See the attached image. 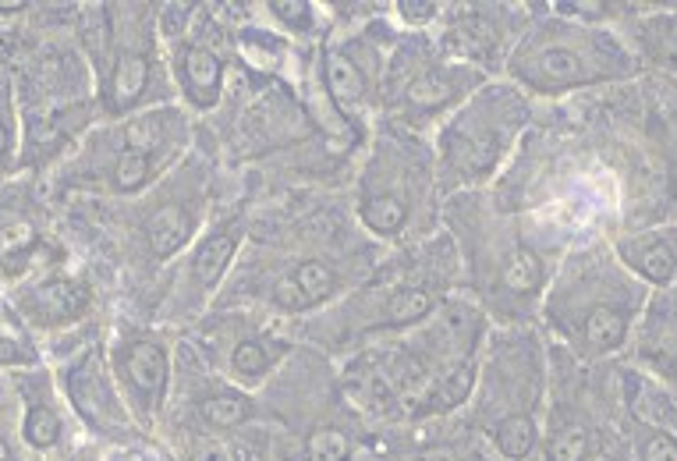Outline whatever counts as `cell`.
I'll list each match as a JSON object with an SVG mask.
<instances>
[{
	"label": "cell",
	"mask_w": 677,
	"mask_h": 461,
	"mask_svg": "<svg viewBox=\"0 0 677 461\" xmlns=\"http://www.w3.org/2000/svg\"><path fill=\"white\" fill-rule=\"evenodd\" d=\"M490 327L472 298L454 295L425 323L351 355L345 394L362 412L408 423L468 409Z\"/></svg>",
	"instance_id": "6da1fadb"
},
{
	"label": "cell",
	"mask_w": 677,
	"mask_h": 461,
	"mask_svg": "<svg viewBox=\"0 0 677 461\" xmlns=\"http://www.w3.org/2000/svg\"><path fill=\"white\" fill-rule=\"evenodd\" d=\"M454 295H462L458 249L451 235H433L397 249L359 287L288 330L327 355H355L425 323Z\"/></svg>",
	"instance_id": "7a4b0ae2"
},
{
	"label": "cell",
	"mask_w": 677,
	"mask_h": 461,
	"mask_svg": "<svg viewBox=\"0 0 677 461\" xmlns=\"http://www.w3.org/2000/svg\"><path fill=\"white\" fill-rule=\"evenodd\" d=\"M650 295L617 263L610 241H585L557 259L536 323L571 363L603 366L631 348Z\"/></svg>",
	"instance_id": "3957f363"
},
{
	"label": "cell",
	"mask_w": 677,
	"mask_h": 461,
	"mask_svg": "<svg viewBox=\"0 0 677 461\" xmlns=\"http://www.w3.org/2000/svg\"><path fill=\"white\" fill-rule=\"evenodd\" d=\"M444 227L458 249L462 295L493 327L536 323L557 263L533 241L518 217L490 206L482 192L444 199Z\"/></svg>",
	"instance_id": "277c9868"
},
{
	"label": "cell",
	"mask_w": 677,
	"mask_h": 461,
	"mask_svg": "<svg viewBox=\"0 0 677 461\" xmlns=\"http://www.w3.org/2000/svg\"><path fill=\"white\" fill-rule=\"evenodd\" d=\"M553 355L536 323L490 327L479 355L468 419L500 461H533L542 454L550 409Z\"/></svg>",
	"instance_id": "5b68a950"
},
{
	"label": "cell",
	"mask_w": 677,
	"mask_h": 461,
	"mask_svg": "<svg viewBox=\"0 0 677 461\" xmlns=\"http://www.w3.org/2000/svg\"><path fill=\"white\" fill-rule=\"evenodd\" d=\"M351 213L380 245H416L440 235V181L430 135L408 132L394 121H376L365 139V156L355 175Z\"/></svg>",
	"instance_id": "8992f818"
},
{
	"label": "cell",
	"mask_w": 677,
	"mask_h": 461,
	"mask_svg": "<svg viewBox=\"0 0 677 461\" xmlns=\"http://www.w3.org/2000/svg\"><path fill=\"white\" fill-rule=\"evenodd\" d=\"M639 71L642 61L625 33L564 19L550 4H533L500 79L518 85L528 99H557L631 82Z\"/></svg>",
	"instance_id": "52a82bcc"
},
{
	"label": "cell",
	"mask_w": 677,
	"mask_h": 461,
	"mask_svg": "<svg viewBox=\"0 0 677 461\" xmlns=\"http://www.w3.org/2000/svg\"><path fill=\"white\" fill-rule=\"evenodd\" d=\"M370 273L365 249H327L319 238L256 245L248 249V259H238L224 292L217 295V309H259L302 323L359 287Z\"/></svg>",
	"instance_id": "ba28073f"
},
{
	"label": "cell",
	"mask_w": 677,
	"mask_h": 461,
	"mask_svg": "<svg viewBox=\"0 0 677 461\" xmlns=\"http://www.w3.org/2000/svg\"><path fill=\"white\" fill-rule=\"evenodd\" d=\"M533 125V99L507 79H490L430 135L440 196L482 192Z\"/></svg>",
	"instance_id": "9c48e42d"
},
{
	"label": "cell",
	"mask_w": 677,
	"mask_h": 461,
	"mask_svg": "<svg viewBox=\"0 0 677 461\" xmlns=\"http://www.w3.org/2000/svg\"><path fill=\"white\" fill-rule=\"evenodd\" d=\"M490 82L479 68L440 54L430 33H397L384 85V118L408 132L433 135L479 85Z\"/></svg>",
	"instance_id": "30bf717a"
},
{
	"label": "cell",
	"mask_w": 677,
	"mask_h": 461,
	"mask_svg": "<svg viewBox=\"0 0 677 461\" xmlns=\"http://www.w3.org/2000/svg\"><path fill=\"white\" fill-rule=\"evenodd\" d=\"M397 28L376 14L370 22L348 25L316 47V82L334 118L355 135L370 139L384 118V85Z\"/></svg>",
	"instance_id": "8fae6325"
},
{
	"label": "cell",
	"mask_w": 677,
	"mask_h": 461,
	"mask_svg": "<svg viewBox=\"0 0 677 461\" xmlns=\"http://www.w3.org/2000/svg\"><path fill=\"white\" fill-rule=\"evenodd\" d=\"M160 36L167 39L171 79L185 110L210 114L224 104L234 68V39L213 11L192 4H164L156 11Z\"/></svg>",
	"instance_id": "7c38bea8"
},
{
	"label": "cell",
	"mask_w": 677,
	"mask_h": 461,
	"mask_svg": "<svg viewBox=\"0 0 677 461\" xmlns=\"http://www.w3.org/2000/svg\"><path fill=\"white\" fill-rule=\"evenodd\" d=\"M291 330L259 309H217L206 316L196 338V352L224 380L262 391L294 358Z\"/></svg>",
	"instance_id": "4fadbf2b"
},
{
	"label": "cell",
	"mask_w": 677,
	"mask_h": 461,
	"mask_svg": "<svg viewBox=\"0 0 677 461\" xmlns=\"http://www.w3.org/2000/svg\"><path fill=\"white\" fill-rule=\"evenodd\" d=\"M528 14L514 4H447L433 43L451 61L479 68L482 75L500 79L514 39L525 28Z\"/></svg>",
	"instance_id": "5bb4252c"
},
{
	"label": "cell",
	"mask_w": 677,
	"mask_h": 461,
	"mask_svg": "<svg viewBox=\"0 0 677 461\" xmlns=\"http://www.w3.org/2000/svg\"><path fill=\"white\" fill-rule=\"evenodd\" d=\"M114 22V14H110ZM156 36H160V19L153 8H131V25H128V39H110V54L107 64H103L100 75V93H103V107L114 118H128V114L145 110L142 99L150 96V85L156 75Z\"/></svg>",
	"instance_id": "9a60e30c"
},
{
	"label": "cell",
	"mask_w": 677,
	"mask_h": 461,
	"mask_svg": "<svg viewBox=\"0 0 677 461\" xmlns=\"http://www.w3.org/2000/svg\"><path fill=\"white\" fill-rule=\"evenodd\" d=\"M248 241V213L231 210L227 217H217L210 227H202V235L188 245V259L178 273V298L185 312L196 320L206 312L210 302L224 292L227 277L234 273L242 259V249Z\"/></svg>",
	"instance_id": "2e32d148"
},
{
	"label": "cell",
	"mask_w": 677,
	"mask_h": 461,
	"mask_svg": "<svg viewBox=\"0 0 677 461\" xmlns=\"http://www.w3.org/2000/svg\"><path fill=\"white\" fill-rule=\"evenodd\" d=\"M114 377L131 419L153 426L174 387V352L160 334H131L114 352Z\"/></svg>",
	"instance_id": "e0dca14e"
},
{
	"label": "cell",
	"mask_w": 677,
	"mask_h": 461,
	"mask_svg": "<svg viewBox=\"0 0 677 461\" xmlns=\"http://www.w3.org/2000/svg\"><path fill=\"white\" fill-rule=\"evenodd\" d=\"M206 210H210V181H206V167L196 164V170H192V161H188V178L171 181V192L145 213L142 238H145V249H150L156 263H167V259L182 256L188 245L202 235Z\"/></svg>",
	"instance_id": "ac0fdd59"
},
{
	"label": "cell",
	"mask_w": 677,
	"mask_h": 461,
	"mask_svg": "<svg viewBox=\"0 0 677 461\" xmlns=\"http://www.w3.org/2000/svg\"><path fill=\"white\" fill-rule=\"evenodd\" d=\"M259 423H267V405L259 401V394L224 380L196 352V383L188 391V429L234 440Z\"/></svg>",
	"instance_id": "d6986e66"
},
{
	"label": "cell",
	"mask_w": 677,
	"mask_h": 461,
	"mask_svg": "<svg viewBox=\"0 0 677 461\" xmlns=\"http://www.w3.org/2000/svg\"><path fill=\"white\" fill-rule=\"evenodd\" d=\"M631 369L656 380L667 391H677V284L650 295L642 323L631 341Z\"/></svg>",
	"instance_id": "ffe728a7"
},
{
	"label": "cell",
	"mask_w": 677,
	"mask_h": 461,
	"mask_svg": "<svg viewBox=\"0 0 677 461\" xmlns=\"http://www.w3.org/2000/svg\"><path fill=\"white\" fill-rule=\"evenodd\" d=\"M610 249L617 263L653 295L677 284V221L625 230L610 238Z\"/></svg>",
	"instance_id": "44dd1931"
},
{
	"label": "cell",
	"mask_w": 677,
	"mask_h": 461,
	"mask_svg": "<svg viewBox=\"0 0 677 461\" xmlns=\"http://www.w3.org/2000/svg\"><path fill=\"white\" fill-rule=\"evenodd\" d=\"M68 394L71 405L79 409V415L96 429H110V426H125L128 423V405L117 383L110 377L107 363H103L100 352H85L79 358V366L68 373Z\"/></svg>",
	"instance_id": "7402d4cb"
},
{
	"label": "cell",
	"mask_w": 677,
	"mask_h": 461,
	"mask_svg": "<svg viewBox=\"0 0 677 461\" xmlns=\"http://www.w3.org/2000/svg\"><path fill=\"white\" fill-rule=\"evenodd\" d=\"M621 33L639 54L642 68H656L677 79V4H656L635 22H628Z\"/></svg>",
	"instance_id": "603a6c76"
},
{
	"label": "cell",
	"mask_w": 677,
	"mask_h": 461,
	"mask_svg": "<svg viewBox=\"0 0 677 461\" xmlns=\"http://www.w3.org/2000/svg\"><path fill=\"white\" fill-rule=\"evenodd\" d=\"M262 14L277 36H284L288 43H323L327 39V11L313 0H270L262 4Z\"/></svg>",
	"instance_id": "cb8c5ba5"
},
{
	"label": "cell",
	"mask_w": 677,
	"mask_h": 461,
	"mask_svg": "<svg viewBox=\"0 0 677 461\" xmlns=\"http://www.w3.org/2000/svg\"><path fill=\"white\" fill-rule=\"evenodd\" d=\"M90 306V292L85 284L79 281H68V277H57L39 284L33 292V312L39 316L43 323H68V320H79Z\"/></svg>",
	"instance_id": "d4e9b609"
},
{
	"label": "cell",
	"mask_w": 677,
	"mask_h": 461,
	"mask_svg": "<svg viewBox=\"0 0 677 461\" xmlns=\"http://www.w3.org/2000/svg\"><path fill=\"white\" fill-rule=\"evenodd\" d=\"M444 8L447 4H436V0H397L390 4V14L405 33H433L444 19Z\"/></svg>",
	"instance_id": "484cf974"
},
{
	"label": "cell",
	"mask_w": 677,
	"mask_h": 461,
	"mask_svg": "<svg viewBox=\"0 0 677 461\" xmlns=\"http://www.w3.org/2000/svg\"><path fill=\"white\" fill-rule=\"evenodd\" d=\"M22 434H25V440L33 444L36 451H47V448H54L57 440H61V415H57V409L43 405V401H39V405L28 409Z\"/></svg>",
	"instance_id": "4316f807"
},
{
	"label": "cell",
	"mask_w": 677,
	"mask_h": 461,
	"mask_svg": "<svg viewBox=\"0 0 677 461\" xmlns=\"http://www.w3.org/2000/svg\"><path fill=\"white\" fill-rule=\"evenodd\" d=\"M185 461H238V451L234 444L224 437H210V434H196L188 429L185 434Z\"/></svg>",
	"instance_id": "83f0119b"
},
{
	"label": "cell",
	"mask_w": 677,
	"mask_h": 461,
	"mask_svg": "<svg viewBox=\"0 0 677 461\" xmlns=\"http://www.w3.org/2000/svg\"><path fill=\"white\" fill-rule=\"evenodd\" d=\"M19 363H33L28 348L11 338H0V366H19Z\"/></svg>",
	"instance_id": "f1b7e54d"
},
{
	"label": "cell",
	"mask_w": 677,
	"mask_h": 461,
	"mask_svg": "<svg viewBox=\"0 0 677 461\" xmlns=\"http://www.w3.org/2000/svg\"><path fill=\"white\" fill-rule=\"evenodd\" d=\"M8 150H11V132H8V125H0V156Z\"/></svg>",
	"instance_id": "f546056e"
},
{
	"label": "cell",
	"mask_w": 677,
	"mask_h": 461,
	"mask_svg": "<svg viewBox=\"0 0 677 461\" xmlns=\"http://www.w3.org/2000/svg\"><path fill=\"white\" fill-rule=\"evenodd\" d=\"M8 11H25L22 0H11V4H0V14H8Z\"/></svg>",
	"instance_id": "4dcf8cb0"
},
{
	"label": "cell",
	"mask_w": 677,
	"mask_h": 461,
	"mask_svg": "<svg viewBox=\"0 0 677 461\" xmlns=\"http://www.w3.org/2000/svg\"><path fill=\"white\" fill-rule=\"evenodd\" d=\"M11 454H8V444H4V437H0V461H8Z\"/></svg>",
	"instance_id": "1f68e13d"
},
{
	"label": "cell",
	"mask_w": 677,
	"mask_h": 461,
	"mask_svg": "<svg viewBox=\"0 0 677 461\" xmlns=\"http://www.w3.org/2000/svg\"><path fill=\"white\" fill-rule=\"evenodd\" d=\"M674 401H677V391H674Z\"/></svg>",
	"instance_id": "d6a6232c"
}]
</instances>
